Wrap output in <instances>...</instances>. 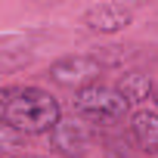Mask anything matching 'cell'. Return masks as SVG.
Returning a JSON list of instances; mask_svg holds the SVG:
<instances>
[{
  "label": "cell",
  "instance_id": "1",
  "mask_svg": "<svg viewBox=\"0 0 158 158\" xmlns=\"http://www.w3.org/2000/svg\"><path fill=\"white\" fill-rule=\"evenodd\" d=\"M3 124L16 127L19 133H53L62 121L59 99L44 87H3L0 93Z\"/></svg>",
  "mask_w": 158,
  "mask_h": 158
},
{
  "label": "cell",
  "instance_id": "2",
  "mask_svg": "<svg viewBox=\"0 0 158 158\" xmlns=\"http://www.w3.org/2000/svg\"><path fill=\"white\" fill-rule=\"evenodd\" d=\"M74 115L84 118L87 124H99V127H112L121 124L130 115V102L124 99V93L112 84H90L84 90L74 93Z\"/></svg>",
  "mask_w": 158,
  "mask_h": 158
},
{
  "label": "cell",
  "instance_id": "3",
  "mask_svg": "<svg viewBox=\"0 0 158 158\" xmlns=\"http://www.w3.org/2000/svg\"><path fill=\"white\" fill-rule=\"evenodd\" d=\"M50 81L59 84V87H68V90H84L90 84H99V74H102V62L96 56H84V53H77V56H62L56 59L50 68Z\"/></svg>",
  "mask_w": 158,
  "mask_h": 158
},
{
  "label": "cell",
  "instance_id": "4",
  "mask_svg": "<svg viewBox=\"0 0 158 158\" xmlns=\"http://www.w3.org/2000/svg\"><path fill=\"white\" fill-rule=\"evenodd\" d=\"M93 146V127L84 118H62L50 133V152L59 158H84Z\"/></svg>",
  "mask_w": 158,
  "mask_h": 158
},
{
  "label": "cell",
  "instance_id": "5",
  "mask_svg": "<svg viewBox=\"0 0 158 158\" xmlns=\"http://www.w3.org/2000/svg\"><path fill=\"white\" fill-rule=\"evenodd\" d=\"M133 22V13L121 3H93L84 13V25L96 34H118Z\"/></svg>",
  "mask_w": 158,
  "mask_h": 158
},
{
  "label": "cell",
  "instance_id": "6",
  "mask_svg": "<svg viewBox=\"0 0 158 158\" xmlns=\"http://www.w3.org/2000/svg\"><path fill=\"white\" fill-rule=\"evenodd\" d=\"M130 136L146 155H158V112L139 109L130 115Z\"/></svg>",
  "mask_w": 158,
  "mask_h": 158
},
{
  "label": "cell",
  "instance_id": "7",
  "mask_svg": "<svg viewBox=\"0 0 158 158\" xmlns=\"http://www.w3.org/2000/svg\"><path fill=\"white\" fill-rule=\"evenodd\" d=\"M115 87L124 93V99H127L130 106H133V102H146V99L155 96V87H152V81H149V74H143V71H124V74L118 77Z\"/></svg>",
  "mask_w": 158,
  "mask_h": 158
},
{
  "label": "cell",
  "instance_id": "8",
  "mask_svg": "<svg viewBox=\"0 0 158 158\" xmlns=\"http://www.w3.org/2000/svg\"><path fill=\"white\" fill-rule=\"evenodd\" d=\"M136 149L139 146L133 143L130 133H112L102 143V155L106 158H136Z\"/></svg>",
  "mask_w": 158,
  "mask_h": 158
},
{
  "label": "cell",
  "instance_id": "9",
  "mask_svg": "<svg viewBox=\"0 0 158 158\" xmlns=\"http://www.w3.org/2000/svg\"><path fill=\"white\" fill-rule=\"evenodd\" d=\"M0 146H3V152H6V155H13L19 146H25V133H19L16 127L3 124V127H0Z\"/></svg>",
  "mask_w": 158,
  "mask_h": 158
},
{
  "label": "cell",
  "instance_id": "10",
  "mask_svg": "<svg viewBox=\"0 0 158 158\" xmlns=\"http://www.w3.org/2000/svg\"><path fill=\"white\" fill-rule=\"evenodd\" d=\"M152 102H155V112H158V87H155V96H152Z\"/></svg>",
  "mask_w": 158,
  "mask_h": 158
},
{
  "label": "cell",
  "instance_id": "11",
  "mask_svg": "<svg viewBox=\"0 0 158 158\" xmlns=\"http://www.w3.org/2000/svg\"><path fill=\"white\" fill-rule=\"evenodd\" d=\"M6 158H37V155H6Z\"/></svg>",
  "mask_w": 158,
  "mask_h": 158
}]
</instances>
